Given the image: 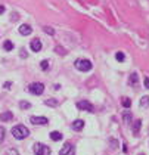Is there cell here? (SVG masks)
<instances>
[{
	"mask_svg": "<svg viewBox=\"0 0 149 155\" xmlns=\"http://www.w3.org/2000/svg\"><path fill=\"white\" fill-rule=\"evenodd\" d=\"M28 55H27V50H24V49H21V58H27Z\"/></svg>",
	"mask_w": 149,
	"mask_h": 155,
	"instance_id": "28",
	"label": "cell"
},
{
	"mask_svg": "<svg viewBox=\"0 0 149 155\" xmlns=\"http://www.w3.org/2000/svg\"><path fill=\"white\" fill-rule=\"evenodd\" d=\"M121 101H123L121 103H123V106H124V108H130L131 106V101L129 99V98H123Z\"/></svg>",
	"mask_w": 149,
	"mask_h": 155,
	"instance_id": "21",
	"label": "cell"
},
{
	"mask_svg": "<svg viewBox=\"0 0 149 155\" xmlns=\"http://www.w3.org/2000/svg\"><path fill=\"white\" fill-rule=\"evenodd\" d=\"M84 129V121L83 120H75L74 123H73V130H75V132H81Z\"/></svg>",
	"mask_w": 149,
	"mask_h": 155,
	"instance_id": "10",
	"label": "cell"
},
{
	"mask_svg": "<svg viewBox=\"0 0 149 155\" xmlns=\"http://www.w3.org/2000/svg\"><path fill=\"white\" fill-rule=\"evenodd\" d=\"M6 155H19V154H18V151H16V149H7Z\"/></svg>",
	"mask_w": 149,
	"mask_h": 155,
	"instance_id": "26",
	"label": "cell"
},
{
	"mask_svg": "<svg viewBox=\"0 0 149 155\" xmlns=\"http://www.w3.org/2000/svg\"><path fill=\"white\" fill-rule=\"evenodd\" d=\"M75 68L78 71H83V72H87L92 69V62L89 59H77L75 61Z\"/></svg>",
	"mask_w": 149,
	"mask_h": 155,
	"instance_id": "2",
	"label": "cell"
},
{
	"mask_svg": "<svg viewBox=\"0 0 149 155\" xmlns=\"http://www.w3.org/2000/svg\"><path fill=\"white\" fill-rule=\"evenodd\" d=\"M58 53H67V50L64 49V47H61V46H56V49H55Z\"/></svg>",
	"mask_w": 149,
	"mask_h": 155,
	"instance_id": "27",
	"label": "cell"
},
{
	"mask_svg": "<svg viewBox=\"0 0 149 155\" xmlns=\"http://www.w3.org/2000/svg\"><path fill=\"white\" fill-rule=\"evenodd\" d=\"M44 103H46L47 106H53V108H55V106H58V101H56V99H53V98H52V99H47Z\"/></svg>",
	"mask_w": 149,
	"mask_h": 155,
	"instance_id": "20",
	"label": "cell"
},
{
	"mask_svg": "<svg viewBox=\"0 0 149 155\" xmlns=\"http://www.w3.org/2000/svg\"><path fill=\"white\" fill-rule=\"evenodd\" d=\"M30 106H31V103H30V102H25V101L19 102V108H21V109H28Z\"/></svg>",
	"mask_w": 149,
	"mask_h": 155,
	"instance_id": "23",
	"label": "cell"
},
{
	"mask_svg": "<svg viewBox=\"0 0 149 155\" xmlns=\"http://www.w3.org/2000/svg\"><path fill=\"white\" fill-rule=\"evenodd\" d=\"M77 108L83 109V111H87V112H94V106L89 101H80V102H77Z\"/></svg>",
	"mask_w": 149,
	"mask_h": 155,
	"instance_id": "5",
	"label": "cell"
},
{
	"mask_svg": "<svg viewBox=\"0 0 149 155\" xmlns=\"http://www.w3.org/2000/svg\"><path fill=\"white\" fill-rule=\"evenodd\" d=\"M3 140H4V129L0 126V143H1Z\"/></svg>",
	"mask_w": 149,
	"mask_h": 155,
	"instance_id": "24",
	"label": "cell"
},
{
	"mask_svg": "<svg viewBox=\"0 0 149 155\" xmlns=\"http://www.w3.org/2000/svg\"><path fill=\"white\" fill-rule=\"evenodd\" d=\"M12 135H13V138H16L18 140H21V139H25V138L30 136V130H28L25 126L18 124V126H15V127L12 129Z\"/></svg>",
	"mask_w": 149,
	"mask_h": 155,
	"instance_id": "1",
	"label": "cell"
},
{
	"mask_svg": "<svg viewBox=\"0 0 149 155\" xmlns=\"http://www.w3.org/2000/svg\"><path fill=\"white\" fill-rule=\"evenodd\" d=\"M137 155H145V154H142V152H140V154H137Z\"/></svg>",
	"mask_w": 149,
	"mask_h": 155,
	"instance_id": "31",
	"label": "cell"
},
{
	"mask_svg": "<svg viewBox=\"0 0 149 155\" xmlns=\"http://www.w3.org/2000/svg\"><path fill=\"white\" fill-rule=\"evenodd\" d=\"M28 90H30V93H33V95H36V96H40V95H43V92H44V86H43L41 83H31V84L28 86Z\"/></svg>",
	"mask_w": 149,
	"mask_h": 155,
	"instance_id": "4",
	"label": "cell"
},
{
	"mask_svg": "<svg viewBox=\"0 0 149 155\" xmlns=\"http://www.w3.org/2000/svg\"><path fill=\"white\" fill-rule=\"evenodd\" d=\"M40 67H41L43 71H47V69H49V61H46V59L41 61V62H40Z\"/></svg>",
	"mask_w": 149,
	"mask_h": 155,
	"instance_id": "22",
	"label": "cell"
},
{
	"mask_svg": "<svg viewBox=\"0 0 149 155\" xmlns=\"http://www.w3.org/2000/svg\"><path fill=\"white\" fill-rule=\"evenodd\" d=\"M4 12V6H0V14H3Z\"/></svg>",
	"mask_w": 149,
	"mask_h": 155,
	"instance_id": "30",
	"label": "cell"
},
{
	"mask_svg": "<svg viewBox=\"0 0 149 155\" xmlns=\"http://www.w3.org/2000/svg\"><path fill=\"white\" fill-rule=\"evenodd\" d=\"M109 143H111L112 149H118V148H120V143H118V140H117V139L111 138V139H109Z\"/></svg>",
	"mask_w": 149,
	"mask_h": 155,
	"instance_id": "19",
	"label": "cell"
},
{
	"mask_svg": "<svg viewBox=\"0 0 149 155\" xmlns=\"http://www.w3.org/2000/svg\"><path fill=\"white\" fill-rule=\"evenodd\" d=\"M149 106V96H143L140 99V108H148Z\"/></svg>",
	"mask_w": 149,
	"mask_h": 155,
	"instance_id": "15",
	"label": "cell"
},
{
	"mask_svg": "<svg viewBox=\"0 0 149 155\" xmlns=\"http://www.w3.org/2000/svg\"><path fill=\"white\" fill-rule=\"evenodd\" d=\"M59 155H75V151H74V146H73V143H70V142L64 143L62 149L59 151Z\"/></svg>",
	"mask_w": 149,
	"mask_h": 155,
	"instance_id": "6",
	"label": "cell"
},
{
	"mask_svg": "<svg viewBox=\"0 0 149 155\" xmlns=\"http://www.w3.org/2000/svg\"><path fill=\"white\" fill-rule=\"evenodd\" d=\"M50 138H52V140L58 142V140H61V139H62V135H61L59 132H52V133H50Z\"/></svg>",
	"mask_w": 149,
	"mask_h": 155,
	"instance_id": "16",
	"label": "cell"
},
{
	"mask_svg": "<svg viewBox=\"0 0 149 155\" xmlns=\"http://www.w3.org/2000/svg\"><path fill=\"white\" fill-rule=\"evenodd\" d=\"M30 121H31L33 124H37V126H44V124L49 123V120H47L46 117H31Z\"/></svg>",
	"mask_w": 149,
	"mask_h": 155,
	"instance_id": "7",
	"label": "cell"
},
{
	"mask_svg": "<svg viewBox=\"0 0 149 155\" xmlns=\"http://www.w3.org/2000/svg\"><path fill=\"white\" fill-rule=\"evenodd\" d=\"M44 31H46L47 34H50V35H53V34H55L53 28H50V27H44Z\"/></svg>",
	"mask_w": 149,
	"mask_h": 155,
	"instance_id": "25",
	"label": "cell"
},
{
	"mask_svg": "<svg viewBox=\"0 0 149 155\" xmlns=\"http://www.w3.org/2000/svg\"><path fill=\"white\" fill-rule=\"evenodd\" d=\"M12 118H13V114H12L10 111H6V112L0 114V120L3 121V123H6V121H10Z\"/></svg>",
	"mask_w": 149,
	"mask_h": 155,
	"instance_id": "11",
	"label": "cell"
},
{
	"mask_svg": "<svg viewBox=\"0 0 149 155\" xmlns=\"http://www.w3.org/2000/svg\"><path fill=\"white\" fill-rule=\"evenodd\" d=\"M137 81H139V78H137V74H136V72H133V74L130 75V84L136 86V84H137Z\"/></svg>",
	"mask_w": 149,
	"mask_h": 155,
	"instance_id": "18",
	"label": "cell"
},
{
	"mask_svg": "<svg viewBox=\"0 0 149 155\" xmlns=\"http://www.w3.org/2000/svg\"><path fill=\"white\" fill-rule=\"evenodd\" d=\"M140 126H142V121L140 120H136L133 123V133L137 136L139 135V130H140Z\"/></svg>",
	"mask_w": 149,
	"mask_h": 155,
	"instance_id": "12",
	"label": "cell"
},
{
	"mask_svg": "<svg viewBox=\"0 0 149 155\" xmlns=\"http://www.w3.org/2000/svg\"><path fill=\"white\" fill-rule=\"evenodd\" d=\"M3 49L6 52H10L12 49H13V43L10 41V40H6L4 43H3Z\"/></svg>",
	"mask_w": 149,
	"mask_h": 155,
	"instance_id": "13",
	"label": "cell"
},
{
	"mask_svg": "<svg viewBox=\"0 0 149 155\" xmlns=\"http://www.w3.org/2000/svg\"><path fill=\"white\" fill-rule=\"evenodd\" d=\"M34 155H50V149H49V146L37 142V143H34Z\"/></svg>",
	"mask_w": 149,
	"mask_h": 155,
	"instance_id": "3",
	"label": "cell"
},
{
	"mask_svg": "<svg viewBox=\"0 0 149 155\" xmlns=\"http://www.w3.org/2000/svg\"><path fill=\"white\" fill-rule=\"evenodd\" d=\"M30 47H31V50H33V52H40V50H41V41H40L38 38L31 40V43H30Z\"/></svg>",
	"mask_w": 149,
	"mask_h": 155,
	"instance_id": "8",
	"label": "cell"
},
{
	"mask_svg": "<svg viewBox=\"0 0 149 155\" xmlns=\"http://www.w3.org/2000/svg\"><path fill=\"white\" fill-rule=\"evenodd\" d=\"M123 118L126 121V124H130L131 123V112L130 111H124V112H123Z\"/></svg>",
	"mask_w": 149,
	"mask_h": 155,
	"instance_id": "14",
	"label": "cell"
},
{
	"mask_svg": "<svg viewBox=\"0 0 149 155\" xmlns=\"http://www.w3.org/2000/svg\"><path fill=\"white\" fill-rule=\"evenodd\" d=\"M115 59H117L118 62H124L126 56H124V53H123V52H117V53H115Z\"/></svg>",
	"mask_w": 149,
	"mask_h": 155,
	"instance_id": "17",
	"label": "cell"
},
{
	"mask_svg": "<svg viewBox=\"0 0 149 155\" xmlns=\"http://www.w3.org/2000/svg\"><path fill=\"white\" fill-rule=\"evenodd\" d=\"M143 81H145V87H146V89H149V78H148V77H146Z\"/></svg>",
	"mask_w": 149,
	"mask_h": 155,
	"instance_id": "29",
	"label": "cell"
},
{
	"mask_svg": "<svg viewBox=\"0 0 149 155\" xmlns=\"http://www.w3.org/2000/svg\"><path fill=\"white\" fill-rule=\"evenodd\" d=\"M31 27L28 25V24H22L21 27H19V34L21 35H30L31 34Z\"/></svg>",
	"mask_w": 149,
	"mask_h": 155,
	"instance_id": "9",
	"label": "cell"
}]
</instances>
